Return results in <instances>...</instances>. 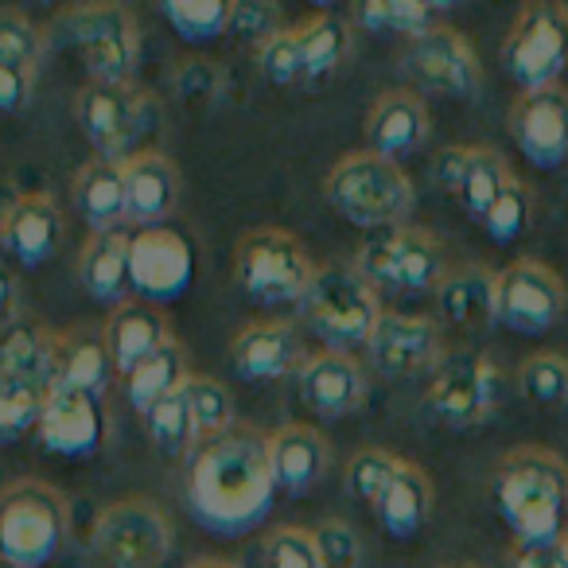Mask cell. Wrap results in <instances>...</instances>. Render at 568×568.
Instances as JSON below:
<instances>
[{"mask_svg": "<svg viewBox=\"0 0 568 568\" xmlns=\"http://www.w3.org/2000/svg\"><path fill=\"white\" fill-rule=\"evenodd\" d=\"M102 339L113 358V371L125 378V374L136 371L144 358H152L160 347H168L175 335H172L168 316L156 308V304L136 301L133 296V301L118 304V308L110 312V320H105V327H102Z\"/></svg>", "mask_w": 568, "mask_h": 568, "instance_id": "7402d4cb", "label": "cell"}, {"mask_svg": "<svg viewBox=\"0 0 568 568\" xmlns=\"http://www.w3.org/2000/svg\"><path fill=\"white\" fill-rule=\"evenodd\" d=\"M351 17H355V24H363L366 32H397V36H409V43L440 24V20H436L440 9L425 4V0H366Z\"/></svg>", "mask_w": 568, "mask_h": 568, "instance_id": "e575fe53", "label": "cell"}, {"mask_svg": "<svg viewBox=\"0 0 568 568\" xmlns=\"http://www.w3.org/2000/svg\"><path fill=\"white\" fill-rule=\"evenodd\" d=\"M510 133L534 168H560L568 160V90L557 82L521 94L510 110Z\"/></svg>", "mask_w": 568, "mask_h": 568, "instance_id": "2e32d148", "label": "cell"}, {"mask_svg": "<svg viewBox=\"0 0 568 568\" xmlns=\"http://www.w3.org/2000/svg\"><path fill=\"white\" fill-rule=\"evenodd\" d=\"M125 183H129V222L141 230L164 226L172 211L180 206V168L160 149H141L125 160Z\"/></svg>", "mask_w": 568, "mask_h": 568, "instance_id": "603a6c76", "label": "cell"}, {"mask_svg": "<svg viewBox=\"0 0 568 568\" xmlns=\"http://www.w3.org/2000/svg\"><path fill=\"white\" fill-rule=\"evenodd\" d=\"M498 405V371L479 351L444 355L428 382V413L444 428H475Z\"/></svg>", "mask_w": 568, "mask_h": 568, "instance_id": "7c38bea8", "label": "cell"}, {"mask_svg": "<svg viewBox=\"0 0 568 568\" xmlns=\"http://www.w3.org/2000/svg\"><path fill=\"white\" fill-rule=\"evenodd\" d=\"M51 382H12L0 378V444H12L28 433L40 428L43 405L51 397Z\"/></svg>", "mask_w": 568, "mask_h": 568, "instance_id": "d590c367", "label": "cell"}, {"mask_svg": "<svg viewBox=\"0 0 568 568\" xmlns=\"http://www.w3.org/2000/svg\"><path fill=\"white\" fill-rule=\"evenodd\" d=\"M74 118L94 156L121 160L136 156V141L156 121V98L144 94L136 82H87L74 98Z\"/></svg>", "mask_w": 568, "mask_h": 568, "instance_id": "9c48e42d", "label": "cell"}, {"mask_svg": "<svg viewBox=\"0 0 568 568\" xmlns=\"http://www.w3.org/2000/svg\"><path fill=\"white\" fill-rule=\"evenodd\" d=\"M366 347H371V363L386 378H413L444 363L440 327L425 316H405V312H382Z\"/></svg>", "mask_w": 568, "mask_h": 568, "instance_id": "e0dca14e", "label": "cell"}, {"mask_svg": "<svg viewBox=\"0 0 568 568\" xmlns=\"http://www.w3.org/2000/svg\"><path fill=\"white\" fill-rule=\"evenodd\" d=\"M0 568H20V565H12V560H4V557H0Z\"/></svg>", "mask_w": 568, "mask_h": 568, "instance_id": "11a10c76", "label": "cell"}, {"mask_svg": "<svg viewBox=\"0 0 568 568\" xmlns=\"http://www.w3.org/2000/svg\"><path fill=\"white\" fill-rule=\"evenodd\" d=\"M498 518L514 529L518 545L552 541L568 534V464L552 448H514L495 471Z\"/></svg>", "mask_w": 568, "mask_h": 568, "instance_id": "7a4b0ae2", "label": "cell"}, {"mask_svg": "<svg viewBox=\"0 0 568 568\" xmlns=\"http://www.w3.org/2000/svg\"><path fill=\"white\" fill-rule=\"evenodd\" d=\"M276 32H284V20H281V9H276L273 0H234L230 36H237V40L261 48V43H268Z\"/></svg>", "mask_w": 568, "mask_h": 568, "instance_id": "bcb514c9", "label": "cell"}, {"mask_svg": "<svg viewBox=\"0 0 568 568\" xmlns=\"http://www.w3.org/2000/svg\"><path fill=\"white\" fill-rule=\"evenodd\" d=\"M316 265L312 253L296 234L281 226L245 230L234 245V281L253 304L261 308H284L301 304L308 293Z\"/></svg>", "mask_w": 568, "mask_h": 568, "instance_id": "5b68a950", "label": "cell"}, {"mask_svg": "<svg viewBox=\"0 0 568 568\" xmlns=\"http://www.w3.org/2000/svg\"><path fill=\"white\" fill-rule=\"evenodd\" d=\"M175 87L187 98H206V102H211L222 87V74L214 71L206 59H191V63H183L180 71H175Z\"/></svg>", "mask_w": 568, "mask_h": 568, "instance_id": "f907efd6", "label": "cell"}, {"mask_svg": "<svg viewBox=\"0 0 568 568\" xmlns=\"http://www.w3.org/2000/svg\"><path fill=\"white\" fill-rule=\"evenodd\" d=\"M90 549L105 568H160L172 552V521L149 498H118L98 510Z\"/></svg>", "mask_w": 568, "mask_h": 568, "instance_id": "30bf717a", "label": "cell"}, {"mask_svg": "<svg viewBox=\"0 0 568 568\" xmlns=\"http://www.w3.org/2000/svg\"><path fill=\"white\" fill-rule=\"evenodd\" d=\"M183 394H187V405H191V417H195V428H199V440H211V436L226 433V428H234V397H230V389L222 386L219 378H211V374H191L187 386H183Z\"/></svg>", "mask_w": 568, "mask_h": 568, "instance_id": "ab89813d", "label": "cell"}, {"mask_svg": "<svg viewBox=\"0 0 568 568\" xmlns=\"http://www.w3.org/2000/svg\"><path fill=\"white\" fill-rule=\"evenodd\" d=\"M529 214H534V191H529V183H521L518 175H514V180L498 191V199L487 206V214H483L479 222H483V230H487L490 242L510 245L526 234Z\"/></svg>", "mask_w": 568, "mask_h": 568, "instance_id": "b9f144b4", "label": "cell"}, {"mask_svg": "<svg viewBox=\"0 0 568 568\" xmlns=\"http://www.w3.org/2000/svg\"><path fill=\"white\" fill-rule=\"evenodd\" d=\"M160 17L175 28L180 40L203 43L214 36L230 32V17H234V0H164Z\"/></svg>", "mask_w": 568, "mask_h": 568, "instance_id": "74e56055", "label": "cell"}, {"mask_svg": "<svg viewBox=\"0 0 568 568\" xmlns=\"http://www.w3.org/2000/svg\"><path fill=\"white\" fill-rule=\"evenodd\" d=\"M71 534V506L43 479H12L0 487V557L20 568L55 560Z\"/></svg>", "mask_w": 568, "mask_h": 568, "instance_id": "277c9868", "label": "cell"}, {"mask_svg": "<svg viewBox=\"0 0 568 568\" xmlns=\"http://www.w3.org/2000/svg\"><path fill=\"white\" fill-rule=\"evenodd\" d=\"M144 425H149V440L156 444V452H164V456L180 459L195 452L199 428H195V417H191V405L183 389L168 397V402H160L156 409L144 417Z\"/></svg>", "mask_w": 568, "mask_h": 568, "instance_id": "f35d334b", "label": "cell"}, {"mask_svg": "<svg viewBox=\"0 0 568 568\" xmlns=\"http://www.w3.org/2000/svg\"><path fill=\"white\" fill-rule=\"evenodd\" d=\"M568 288L545 261L521 257L498 273V324L518 335H545L560 324Z\"/></svg>", "mask_w": 568, "mask_h": 568, "instance_id": "4fadbf2b", "label": "cell"}, {"mask_svg": "<svg viewBox=\"0 0 568 568\" xmlns=\"http://www.w3.org/2000/svg\"><path fill=\"white\" fill-rule=\"evenodd\" d=\"M59 242H63V211L55 199L43 191H28V195L12 199V206L4 211V250L20 265H43L59 250Z\"/></svg>", "mask_w": 568, "mask_h": 568, "instance_id": "cb8c5ba5", "label": "cell"}, {"mask_svg": "<svg viewBox=\"0 0 568 568\" xmlns=\"http://www.w3.org/2000/svg\"><path fill=\"white\" fill-rule=\"evenodd\" d=\"M230 363L245 382H281L304 366L301 339L284 320H253L230 343Z\"/></svg>", "mask_w": 568, "mask_h": 568, "instance_id": "44dd1931", "label": "cell"}, {"mask_svg": "<svg viewBox=\"0 0 568 568\" xmlns=\"http://www.w3.org/2000/svg\"><path fill=\"white\" fill-rule=\"evenodd\" d=\"M113 374V358L105 351L102 332L79 324L55 332V363H51V386L55 389H82V394L105 397Z\"/></svg>", "mask_w": 568, "mask_h": 568, "instance_id": "f1b7e54d", "label": "cell"}, {"mask_svg": "<svg viewBox=\"0 0 568 568\" xmlns=\"http://www.w3.org/2000/svg\"><path fill=\"white\" fill-rule=\"evenodd\" d=\"M257 71L265 74L273 87H301L304 79V55H301V43H296L293 28H284L276 32L268 43L257 48Z\"/></svg>", "mask_w": 568, "mask_h": 568, "instance_id": "f6af8a7d", "label": "cell"}, {"mask_svg": "<svg viewBox=\"0 0 568 568\" xmlns=\"http://www.w3.org/2000/svg\"><path fill=\"white\" fill-rule=\"evenodd\" d=\"M40 444L63 459H87L105 440V405L82 389H51L40 417Z\"/></svg>", "mask_w": 568, "mask_h": 568, "instance_id": "d6986e66", "label": "cell"}, {"mask_svg": "<svg viewBox=\"0 0 568 568\" xmlns=\"http://www.w3.org/2000/svg\"><path fill=\"white\" fill-rule=\"evenodd\" d=\"M0 250H4V211H0Z\"/></svg>", "mask_w": 568, "mask_h": 568, "instance_id": "db71d44e", "label": "cell"}, {"mask_svg": "<svg viewBox=\"0 0 568 568\" xmlns=\"http://www.w3.org/2000/svg\"><path fill=\"white\" fill-rule=\"evenodd\" d=\"M293 32H296V43H301L308 87L312 82L332 79L351 51V24L343 17H335V12H312L301 24H293Z\"/></svg>", "mask_w": 568, "mask_h": 568, "instance_id": "836d02e7", "label": "cell"}, {"mask_svg": "<svg viewBox=\"0 0 568 568\" xmlns=\"http://www.w3.org/2000/svg\"><path fill=\"white\" fill-rule=\"evenodd\" d=\"M355 268L363 273V281L371 284L374 293L386 288V293H405V296L433 293V288H440L444 276H448V268H444V245L420 226H397L366 237L358 245Z\"/></svg>", "mask_w": 568, "mask_h": 568, "instance_id": "ba28073f", "label": "cell"}, {"mask_svg": "<svg viewBox=\"0 0 568 568\" xmlns=\"http://www.w3.org/2000/svg\"><path fill=\"white\" fill-rule=\"evenodd\" d=\"M17 320H24V293H20L17 273L9 265H0V332Z\"/></svg>", "mask_w": 568, "mask_h": 568, "instance_id": "816d5d0a", "label": "cell"}, {"mask_svg": "<svg viewBox=\"0 0 568 568\" xmlns=\"http://www.w3.org/2000/svg\"><path fill=\"white\" fill-rule=\"evenodd\" d=\"M55 28L67 43L82 55L90 82H133L136 55H141V32L125 4H74L59 12Z\"/></svg>", "mask_w": 568, "mask_h": 568, "instance_id": "8992f818", "label": "cell"}, {"mask_svg": "<svg viewBox=\"0 0 568 568\" xmlns=\"http://www.w3.org/2000/svg\"><path fill=\"white\" fill-rule=\"evenodd\" d=\"M36 67H20V63H0V113H20L32 102V87H36Z\"/></svg>", "mask_w": 568, "mask_h": 568, "instance_id": "c3c4849f", "label": "cell"}, {"mask_svg": "<svg viewBox=\"0 0 568 568\" xmlns=\"http://www.w3.org/2000/svg\"><path fill=\"white\" fill-rule=\"evenodd\" d=\"M191 378V366H187V351H183L180 339H172L168 347H160L152 358H144L136 371H129L121 378V394L125 402L133 405L141 417H149L160 402H168L172 394H180Z\"/></svg>", "mask_w": 568, "mask_h": 568, "instance_id": "4dcf8cb0", "label": "cell"}, {"mask_svg": "<svg viewBox=\"0 0 568 568\" xmlns=\"http://www.w3.org/2000/svg\"><path fill=\"white\" fill-rule=\"evenodd\" d=\"M405 74L413 90H433L444 98H471L483 87V67L475 48L464 40V32L448 24H436L405 51Z\"/></svg>", "mask_w": 568, "mask_h": 568, "instance_id": "5bb4252c", "label": "cell"}, {"mask_svg": "<svg viewBox=\"0 0 568 568\" xmlns=\"http://www.w3.org/2000/svg\"><path fill=\"white\" fill-rule=\"evenodd\" d=\"M428 110L417 90H386L366 113V141L378 156H405L428 141Z\"/></svg>", "mask_w": 568, "mask_h": 568, "instance_id": "484cf974", "label": "cell"}, {"mask_svg": "<svg viewBox=\"0 0 568 568\" xmlns=\"http://www.w3.org/2000/svg\"><path fill=\"white\" fill-rule=\"evenodd\" d=\"M43 48H48V36L28 12L0 9V63H20L40 71Z\"/></svg>", "mask_w": 568, "mask_h": 568, "instance_id": "7bdbcfd3", "label": "cell"}, {"mask_svg": "<svg viewBox=\"0 0 568 568\" xmlns=\"http://www.w3.org/2000/svg\"><path fill=\"white\" fill-rule=\"evenodd\" d=\"M71 191L74 206L94 234H110V230H121V222H129V183L121 160L90 156L74 172Z\"/></svg>", "mask_w": 568, "mask_h": 568, "instance_id": "83f0119b", "label": "cell"}, {"mask_svg": "<svg viewBox=\"0 0 568 568\" xmlns=\"http://www.w3.org/2000/svg\"><path fill=\"white\" fill-rule=\"evenodd\" d=\"M129 276H133L136 301H180L195 281V250L172 226L136 230L133 250H129Z\"/></svg>", "mask_w": 568, "mask_h": 568, "instance_id": "9a60e30c", "label": "cell"}, {"mask_svg": "<svg viewBox=\"0 0 568 568\" xmlns=\"http://www.w3.org/2000/svg\"><path fill=\"white\" fill-rule=\"evenodd\" d=\"M129 250L133 237L110 230V234H90L79 253V281L98 304L118 308V304L133 301V276H129Z\"/></svg>", "mask_w": 568, "mask_h": 568, "instance_id": "f546056e", "label": "cell"}, {"mask_svg": "<svg viewBox=\"0 0 568 568\" xmlns=\"http://www.w3.org/2000/svg\"><path fill=\"white\" fill-rule=\"evenodd\" d=\"M55 363V332L40 320L24 316L0 332V378L12 382H51Z\"/></svg>", "mask_w": 568, "mask_h": 568, "instance_id": "1f68e13d", "label": "cell"}, {"mask_svg": "<svg viewBox=\"0 0 568 568\" xmlns=\"http://www.w3.org/2000/svg\"><path fill=\"white\" fill-rule=\"evenodd\" d=\"M301 312L320 339L335 343V351L371 343L382 320L378 293L363 281L355 265H316Z\"/></svg>", "mask_w": 568, "mask_h": 568, "instance_id": "52a82bcc", "label": "cell"}, {"mask_svg": "<svg viewBox=\"0 0 568 568\" xmlns=\"http://www.w3.org/2000/svg\"><path fill=\"white\" fill-rule=\"evenodd\" d=\"M312 534H316L324 568H363V537H358L355 526H347L339 518H327Z\"/></svg>", "mask_w": 568, "mask_h": 568, "instance_id": "7dc6e473", "label": "cell"}, {"mask_svg": "<svg viewBox=\"0 0 568 568\" xmlns=\"http://www.w3.org/2000/svg\"><path fill=\"white\" fill-rule=\"evenodd\" d=\"M296 386H301V402L320 417H351L363 409L366 402V374L358 358L347 351H320V355L304 358L296 371Z\"/></svg>", "mask_w": 568, "mask_h": 568, "instance_id": "ffe728a7", "label": "cell"}, {"mask_svg": "<svg viewBox=\"0 0 568 568\" xmlns=\"http://www.w3.org/2000/svg\"><path fill=\"white\" fill-rule=\"evenodd\" d=\"M374 514H378L382 529L389 537H397V541L417 537L425 529L428 514H433V483H428V475L405 459L402 475L394 479V487L386 490V498H382Z\"/></svg>", "mask_w": 568, "mask_h": 568, "instance_id": "d6a6232c", "label": "cell"}, {"mask_svg": "<svg viewBox=\"0 0 568 568\" xmlns=\"http://www.w3.org/2000/svg\"><path fill=\"white\" fill-rule=\"evenodd\" d=\"M436 180L471 219H483L498 191L514 180L510 160L490 144H456L436 156Z\"/></svg>", "mask_w": 568, "mask_h": 568, "instance_id": "ac0fdd59", "label": "cell"}, {"mask_svg": "<svg viewBox=\"0 0 568 568\" xmlns=\"http://www.w3.org/2000/svg\"><path fill=\"white\" fill-rule=\"evenodd\" d=\"M276 495L268 433L234 425L199 440L187 456V503L199 526L219 537H242L265 521Z\"/></svg>", "mask_w": 568, "mask_h": 568, "instance_id": "6da1fadb", "label": "cell"}, {"mask_svg": "<svg viewBox=\"0 0 568 568\" xmlns=\"http://www.w3.org/2000/svg\"><path fill=\"white\" fill-rule=\"evenodd\" d=\"M324 195L351 226L363 230H397L405 226L413 203V183L402 172V164L378 152H351L339 164L327 172L324 180Z\"/></svg>", "mask_w": 568, "mask_h": 568, "instance_id": "3957f363", "label": "cell"}, {"mask_svg": "<svg viewBox=\"0 0 568 568\" xmlns=\"http://www.w3.org/2000/svg\"><path fill=\"white\" fill-rule=\"evenodd\" d=\"M265 568H324L316 534L304 526H276L265 537Z\"/></svg>", "mask_w": 568, "mask_h": 568, "instance_id": "ee69618b", "label": "cell"}, {"mask_svg": "<svg viewBox=\"0 0 568 568\" xmlns=\"http://www.w3.org/2000/svg\"><path fill=\"white\" fill-rule=\"evenodd\" d=\"M187 568H237L234 560H222V557H199V560H191Z\"/></svg>", "mask_w": 568, "mask_h": 568, "instance_id": "f5cc1de1", "label": "cell"}, {"mask_svg": "<svg viewBox=\"0 0 568 568\" xmlns=\"http://www.w3.org/2000/svg\"><path fill=\"white\" fill-rule=\"evenodd\" d=\"M405 459H397L394 452L382 448H363L355 459L347 464V490L366 503L371 510H378V503L386 498V490L394 487V479L402 475Z\"/></svg>", "mask_w": 568, "mask_h": 568, "instance_id": "60d3db41", "label": "cell"}, {"mask_svg": "<svg viewBox=\"0 0 568 568\" xmlns=\"http://www.w3.org/2000/svg\"><path fill=\"white\" fill-rule=\"evenodd\" d=\"M518 389L537 409H560L568 405V358L557 351H537L518 366Z\"/></svg>", "mask_w": 568, "mask_h": 568, "instance_id": "8d00e7d4", "label": "cell"}, {"mask_svg": "<svg viewBox=\"0 0 568 568\" xmlns=\"http://www.w3.org/2000/svg\"><path fill=\"white\" fill-rule=\"evenodd\" d=\"M436 301L456 332H487L490 324H498V273H490L479 261L448 268L436 288Z\"/></svg>", "mask_w": 568, "mask_h": 568, "instance_id": "d4e9b609", "label": "cell"}, {"mask_svg": "<svg viewBox=\"0 0 568 568\" xmlns=\"http://www.w3.org/2000/svg\"><path fill=\"white\" fill-rule=\"evenodd\" d=\"M503 63L521 94L557 87L560 71L568 67V4L560 0L526 4L506 32Z\"/></svg>", "mask_w": 568, "mask_h": 568, "instance_id": "8fae6325", "label": "cell"}, {"mask_svg": "<svg viewBox=\"0 0 568 568\" xmlns=\"http://www.w3.org/2000/svg\"><path fill=\"white\" fill-rule=\"evenodd\" d=\"M510 568H568V534L552 537V541H537V545L514 541Z\"/></svg>", "mask_w": 568, "mask_h": 568, "instance_id": "681fc988", "label": "cell"}, {"mask_svg": "<svg viewBox=\"0 0 568 568\" xmlns=\"http://www.w3.org/2000/svg\"><path fill=\"white\" fill-rule=\"evenodd\" d=\"M327 448L324 433L312 425H281L276 433H268V464H273L276 490H288V495H304L312 490L327 471Z\"/></svg>", "mask_w": 568, "mask_h": 568, "instance_id": "4316f807", "label": "cell"}, {"mask_svg": "<svg viewBox=\"0 0 568 568\" xmlns=\"http://www.w3.org/2000/svg\"><path fill=\"white\" fill-rule=\"evenodd\" d=\"M456 568H475V565H456Z\"/></svg>", "mask_w": 568, "mask_h": 568, "instance_id": "9f6ffc18", "label": "cell"}]
</instances>
